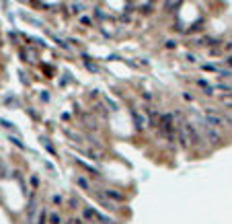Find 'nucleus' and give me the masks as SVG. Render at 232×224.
<instances>
[{
	"label": "nucleus",
	"mask_w": 232,
	"mask_h": 224,
	"mask_svg": "<svg viewBox=\"0 0 232 224\" xmlns=\"http://www.w3.org/2000/svg\"><path fill=\"white\" fill-rule=\"evenodd\" d=\"M68 8H70V12H72V14H78V12L84 11V4H82V2H72Z\"/></svg>",
	"instance_id": "obj_7"
},
{
	"label": "nucleus",
	"mask_w": 232,
	"mask_h": 224,
	"mask_svg": "<svg viewBox=\"0 0 232 224\" xmlns=\"http://www.w3.org/2000/svg\"><path fill=\"white\" fill-rule=\"evenodd\" d=\"M0 126H2V128H6V130H12V123H11V121H4V119H0Z\"/></svg>",
	"instance_id": "obj_19"
},
{
	"label": "nucleus",
	"mask_w": 232,
	"mask_h": 224,
	"mask_svg": "<svg viewBox=\"0 0 232 224\" xmlns=\"http://www.w3.org/2000/svg\"><path fill=\"white\" fill-rule=\"evenodd\" d=\"M203 23H206L203 19H199V21H195V23L191 25V29H189L187 33H195V31H199V29H203Z\"/></svg>",
	"instance_id": "obj_9"
},
{
	"label": "nucleus",
	"mask_w": 232,
	"mask_h": 224,
	"mask_svg": "<svg viewBox=\"0 0 232 224\" xmlns=\"http://www.w3.org/2000/svg\"><path fill=\"white\" fill-rule=\"evenodd\" d=\"M185 58L189 60V62H197V58H195V56H193V54H185Z\"/></svg>",
	"instance_id": "obj_20"
},
{
	"label": "nucleus",
	"mask_w": 232,
	"mask_h": 224,
	"mask_svg": "<svg viewBox=\"0 0 232 224\" xmlns=\"http://www.w3.org/2000/svg\"><path fill=\"white\" fill-rule=\"evenodd\" d=\"M140 11L144 12V14H148V12H152V4H144V6H142Z\"/></svg>",
	"instance_id": "obj_17"
},
{
	"label": "nucleus",
	"mask_w": 232,
	"mask_h": 224,
	"mask_svg": "<svg viewBox=\"0 0 232 224\" xmlns=\"http://www.w3.org/2000/svg\"><path fill=\"white\" fill-rule=\"evenodd\" d=\"M6 177V166H4V163L0 160V179H4Z\"/></svg>",
	"instance_id": "obj_16"
},
{
	"label": "nucleus",
	"mask_w": 232,
	"mask_h": 224,
	"mask_svg": "<svg viewBox=\"0 0 232 224\" xmlns=\"http://www.w3.org/2000/svg\"><path fill=\"white\" fill-rule=\"evenodd\" d=\"M41 142H43V146H45V148H47V150H49V152H51V154H56V148H54V146H51V144H49V142H47L45 138H43V140H41Z\"/></svg>",
	"instance_id": "obj_14"
},
{
	"label": "nucleus",
	"mask_w": 232,
	"mask_h": 224,
	"mask_svg": "<svg viewBox=\"0 0 232 224\" xmlns=\"http://www.w3.org/2000/svg\"><path fill=\"white\" fill-rule=\"evenodd\" d=\"M164 47H169V49H175V47H177V41H173V39H169V41L164 43Z\"/></svg>",
	"instance_id": "obj_18"
},
{
	"label": "nucleus",
	"mask_w": 232,
	"mask_h": 224,
	"mask_svg": "<svg viewBox=\"0 0 232 224\" xmlns=\"http://www.w3.org/2000/svg\"><path fill=\"white\" fill-rule=\"evenodd\" d=\"M21 58H25V62H37V54L29 47H23L21 49Z\"/></svg>",
	"instance_id": "obj_5"
},
{
	"label": "nucleus",
	"mask_w": 232,
	"mask_h": 224,
	"mask_svg": "<svg viewBox=\"0 0 232 224\" xmlns=\"http://www.w3.org/2000/svg\"><path fill=\"white\" fill-rule=\"evenodd\" d=\"M99 193L103 195L105 200L115 201V204H123V201H125V195H123L121 191H117V189H109V187H105V189H99Z\"/></svg>",
	"instance_id": "obj_3"
},
{
	"label": "nucleus",
	"mask_w": 232,
	"mask_h": 224,
	"mask_svg": "<svg viewBox=\"0 0 232 224\" xmlns=\"http://www.w3.org/2000/svg\"><path fill=\"white\" fill-rule=\"evenodd\" d=\"M66 224H86V222H84L82 218H70V220H68Z\"/></svg>",
	"instance_id": "obj_15"
},
{
	"label": "nucleus",
	"mask_w": 232,
	"mask_h": 224,
	"mask_svg": "<svg viewBox=\"0 0 232 224\" xmlns=\"http://www.w3.org/2000/svg\"><path fill=\"white\" fill-rule=\"evenodd\" d=\"M156 128L160 130L162 138L171 144V148H175V140H177V126H175V115L173 113H160L158 115V123Z\"/></svg>",
	"instance_id": "obj_1"
},
{
	"label": "nucleus",
	"mask_w": 232,
	"mask_h": 224,
	"mask_svg": "<svg viewBox=\"0 0 232 224\" xmlns=\"http://www.w3.org/2000/svg\"><path fill=\"white\" fill-rule=\"evenodd\" d=\"M47 222L49 224H62V216H60V212H49L47 214Z\"/></svg>",
	"instance_id": "obj_6"
},
{
	"label": "nucleus",
	"mask_w": 232,
	"mask_h": 224,
	"mask_svg": "<svg viewBox=\"0 0 232 224\" xmlns=\"http://www.w3.org/2000/svg\"><path fill=\"white\" fill-rule=\"evenodd\" d=\"M131 117H134V121H136V130H144V128H146V119L142 117L136 109H131Z\"/></svg>",
	"instance_id": "obj_4"
},
{
	"label": "nucleus",
	"mask_w": 232,
	"mask_h": 224,
	"mask_svg": "<svg viewBox=\"0 0 232 224\" xmlns=\"http://www.w3.org/2000/svg\"><path fill=\"white\" fill-rule=\"evenodd\" d=\"M226 66H232V56H228V58H226Z\"/></svg>",
	"instance_id": "obj_23"
},
{
	"label": "nucleus",
	"mask_w": 232,
	"mask_h": 224,
	"mask_svg": "<svg viewBox=\"0 0 232 224\" xmlns=\"http://www.w3.org/2000/svg\"><path fill=\"white\" fill-rule=\"evenodd\" d=\"M31 185H33V187H37V185H39V179L35 177V175H33V177H31Z\"/></svg>",
	"instance_id": "obj_21"
},
{
	"label": "nucleus",
	"mask_w": 232,
	"mask_h": 224,
	"mask_svg": "<svg viewBox=\"0 0 232 224\" xmlns=\"http://www.w3.org/2000/svg\"><path fill=\"white\" fill-rule=\"evenodd\" d=\"M82 220L86 224H115L109 216L101 214L97 208H93V206H84V208H82Z\"/></svg>",
	"instance_id": "obj_2"
},
{
	"label": "nucleus",
	"mask_w": 232,
	"mask_h": 224,
	"mask_svg": "<svg viewBox=\"0 0 232 224\" xmlns=\"http://www.w3.org/2000/svg\"><path fill=\"white\" fill-rule=\"evenodd\" d=\"M76 185L82 189H91V183H88V179H84V177H76Z\"/></svg>",
	"instance_id": "obj_10"
},
{
	"label": "nucleus",
	"mask_w": 232,
	"mask_h": 224,
	"mask_svg": "<svg viewBox=\"0 0 232 224\" xmlns=\"http://www.w3.org/2000/svg\"><path fill=\"white\" fill-rule=\"evenodd\" d=\"M80 21H82V25H91V19H86V17H82Z\"/></svg>",
	"instance_id": "obj_22"
},
{
	"label": "nucleus",
	"mask_w": 232,
	"mask_h": 224,
	"mask_svg": "<svg viewBox=\"0 0 232 224\" xmlns=\"http://www.w3.org/2000/svg\"><path fill=\"white\" fill-rule=\"evenodd\" d=\"M33 216H35V204L31 200L29 201V210H27V224H33Z\"/></svg>",
	"instance_id": "obj_8"
},
{
	"label": "nucleus",
	"mask_w": 232,
	"mask_h": 224,
	"mask_svg": "<svg viewBox=\"0 0 232 224\" xmlns=\"http://www.w3.org/2000/svg\"><path fill=\"white\" fill-rule=\"evenodd\" d=\"M68 206H70V208H78V206H80V200H78V198H70Z\"/></svg>",
	"instance_id": "obj_11"
},
{
	"label": "nucleus",
	"mask_w": 232,
	"mask_h": 224,
	"mask_svg": "<svg viewBox=\"0 0 232 224\" xmlns=\"http://www.w3.org/2000/svg\"><path fill=\"white\" fill-rule=\"evenodd\" d=\"M84 64H86V68H88V70H97V66H94L93 62H91V58H86V56H84Z\"/></svg>",
	"instance_id": "obj_12"
},
{
	"label": "nucleus",
	"mask_w": 232,
	"mask_h": 224,
	"mask_svg": "<svg viewBox=\"0 0 232 224\" xmlns=\"http://www.w3.org/2000/svg\"><path fill=\"white\" fill-rule=\"evenodd\" d=\"M45 218H47V210H41V214H39V220H37V224H45Z\"/></svg>",
	"instance_id": "obj_13"
}]
</instances>
